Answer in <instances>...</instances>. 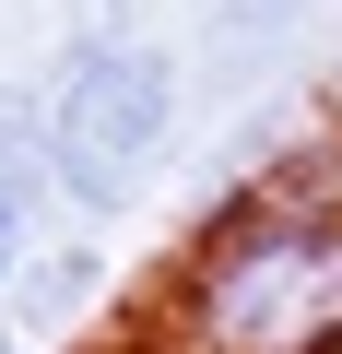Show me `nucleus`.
<instances>
[{"instance_id": "nucleus-1", "label": "nucleus", "mask_w": 342, "mask_h": 354, "mask_svg": "<svg viewBox=\"0 0 342 354\" xmlns=\"http://www.w3.org/2000/svg\"><path fill=\"white\" fill-rule=\"evenodd\" d=\"M189 354H342V201H236L178 272Z\"/></svg>"}, {"instance_id": "nucleus-2", "label": "nucleus", "mask_w": 342, "mask_h": 354, "mask_svg": "<svg viewBox=\"0 0 342 354\" xmlns=\"http://www.w3.org/2000/svg\"><path fill=\"white\" fill-rule=\"evenodd\" d=\"M178 130V71L142 36H71L48 83V153H59V201L71 213H130L165 165Z\"/></svg>"}, {"instance_id": "nucleus-3", "label": "nucleus", "mask_w": 342, "mask_h": 354, "mask_svg": "<svg viewBox=\"0 0 342 354\" xmlns=\"http://www.w3.org/2000/svg\"><path fill=\"white\" fill-rule=\"evenodd\" d=\"M59 201V153H48V95L0 83V295H24L36 272V213Z\"/></svg>"}, {"instance_id": "nucleus-4", "label": "nucleus", "mask_w": 342, "mask_h": 354, "mask_svg": "<svg viewBox=\"0 0 342 354\" xmlns=\"http://www.w3.org/2000/svg\"><path fill=\"white\" fill-rule=\"evenodd\" d=\"M248 12H272V0H248Z\"/></svg>"}]
</instances>
